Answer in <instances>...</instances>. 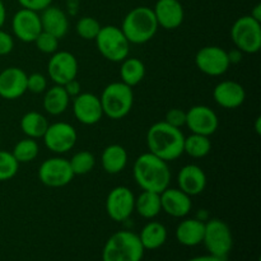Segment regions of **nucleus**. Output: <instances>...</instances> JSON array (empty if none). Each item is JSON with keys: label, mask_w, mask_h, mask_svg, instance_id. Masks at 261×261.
I'll use <instances>...</instances> for the list:
<instances>
[{"label": "nucleus", "mask_w": 261, "mask_h": 261, "mask_svg": "<svg viewBox=\"0 0 261 261\" xmlns=\"http://www.w3.org/2000/svg\"><path fill=\"white\" fill-rule=\"evenodd\" d=\"M231 37L237 50L245 54H256L261 48V22L251 15H242L231 28Z\"/></svg>", "instance_id": "6e6552de"}, {"label": "nucleus", "mask_w": 261, "mask_h": 261, "mask_svg": "<svg viewBox=\"0 0 261 261\" xmlns=\"http://www.w3.org/2000/svg\"><path fill=\"white\" fill-rule=\"evenodd\" d=\"M38 178L48 188H63L71 182L74 173L69 160L63 157H53L41 163L38 168Z\"/></svg>", "instance_id": "1a4fd4ad"}, {"label": "nucleus", "mask_w": 261, "mask_h": 261, "mask_svg": "<svg viewBox=\"0 0 261 261\" xmlns=\"http://www.w3.org/2000/svg\"><path fill=\"white\" fill-rule=\"evenodd\" d=\"M14 48V40L8 32L0 28V56L10 54Z\"/></svg>", "instance_id": "4c0bfd02"}, {"label": "nucleus", "mask_w": 261, "mask_h": 261, "mask_svg": "<svg viewBox=\"0 0 261 261\" xmlns=\"http://www.w3.org/2000/svg\"><path fill=\"white\" fill-rule=\"evenodd\" d=\"M41 25L43 32L55 36L56 38H63L69 31V20L65 12L60 8L48 5L43 10H41Z\"/></svg>", "instance_id": "4be33fe9"}, {"label": "nucleus", "mask_w": 261, "mask_h": 261, "mask_svg": "<svg viewBox=\"0 0 261 261\" xmlns=\"http://www.w3.org/2000/svg\"><path fill=\"white\" fill-rule=\"evenodd\" d=\"M228 58H229V61H231V64L239 63V61H241V59H242V53L236 48V50L228 53Z\"/></svg>", "instance_id": "a19ab883"}, {"label": "nucleus", "mask_w": 261, "mask_h": 261, "mask_svg": "<svg viewBox=\"0 0 261 261\" xmlns=\"http://www.w3.org/2000/svg\"><path fill=\"white\" fill-rule=\"evenodd\" d=\"M185 261H223L216 256H212V255H203V256H195L191 257V259L185 260Z\"/></svg>", "instance_id": "79ce46f5"}, {"label": "nucleus", "mask_w": 261, "mask_h": 261, "mask_svg": "<svg viewBox=\"0 0 261 261\" xmlns=\"http://www.w3.org/2000/svg\"><path fill=\"white\" fill-rule=\"evenodd\" d=\"M135 211L144 219L155 218L162 212L160 194L143 190V193L135 198Z\"/></svg>", "instance_id": "cd10ccee"}, {"label": "nucleus", "mask_w": 261, "mask_h": 261, "mask_svg": "<svg viewBox=\"0 0 261 261\" xmlns=\"http://www.w3.org/2000/svg\"><path fill=\"white\" fill-rule=\"evenodd\" d=\"M73 114L83 125H96L103 116L99 97L93 93H79L73 98Z\"/></svg>", "instance_id": "dca6fc26"}, {"label": "nucleus", "mask_w": 261, "mask_h": 261, "mask_svg": "<svg viewBox=\"0 0 261 261\" xmlns=\"http://www.w3.org/2000/svg\"><path fill=\"white\" fill-rule=\"evenodd\" d=\"M5 19H7V9H5V5L3 3V0H0V28L4 25Z\"/></svg>", "instance_id": "37998d69"}, {"label": "nucleus", "mask_w": 261, "mask_h": 261, "mask_svg": "<svg viewBox=\"0 0 261 261\" xmlns=\"http://www.w3.org/2000/svg\"><path fill=\"white\" fill-rule=\"evenodd\" d=\"M135 211V196L126 186H116L106 199V212L115 222H124Z\"/></svg>", "instance_id": "ddd939ff"}, {"label": "nucleus", "mask_w": 261, "mask_h": 261, "mask_svg": "<svg viewBox=\"0 0 261 261\" xmlns=\"http://www.w3.org/2000/svg\"><path fill=\"white\" fill-rule=\"evenodd\" d=\"M63 87L65 88L66 93L69 94V97H70V98H74V97L78 96L79 93H82V92H81V83L76 81V78L73 79V81L68 82L66 84H64Z\"/></svg>", "instance_id": "ea45409f"}, {"label": "nucleus", "mask_w": 261, "mask_h": 261, "mask_svg": "<svg viewBox=\"0 0 261 261\" xmlns=\"http://www.w3.org/2000/svg\"><path fill=\"white\" fill-rule=\"evenodd\" d=\"M158 27L165 30H176L185 18V10L178 0H158L153 8Z\"/></svg>", "instance_id": "a211bd4d"}, {"label": "nucleus", "mask_w": 261, "mask_h": 261, "mask_svg": "<svg viewBox=\"0 0 261 261\" xmlns=\"http://www.w3.org/2000/svg\"><path fill=\"white\" fill-rule=\"evenodd\" d=\"M47 89V78L41 73H32L27 75V91L40 94Z\"/></svg>", "instance_id": "c9c22d12"}, {"label": "nucleus", "mask_w": 261, "mask_h": 261, "mask_svg": "<svg viewBox=\"0 0 261 261\" xmlns=\"http://www.w3.org/2000/svg\"><path fill=\"white\" fill-rule=\"evenodd\" d=\"M99 101L103 115L111 120H121L132 111L134 93L132 87L127 84L122 82H112L105 87Z\"/></svg>", "instance_id": "39448f33"}, {"label": "nucleus", "mask_w": 261, "mask_h": 261, "mask_svg": "<svg viewBox=\"0 0 261 261\" xmlns=\"http://www.w3.org/2000/svg\"><path fill=\"white\" fill-rule=\"evenodd\" d=\"M42 139L48 150L56 154H63L75 147L78 133L73 125L59 121L48 125Z\"/></svg>", "instance_id": "9b49d317"}, {"label": "nucleus", "mask_w": 261, "mask_h": 261, "mask_svg": "<svg viewBox=\"0 0 261 261\" xmlns=\"http://www.w3.org/2000/svg\"><path fill=\"white\" fill-rule=\"evenodd\" d=\"M133 176L142 190L161 194L170 186L171 171L168 162L153 153H143L135 160Z\"/></svg>", "instance_id": "f257e3e1"}, {"label": "nucleus", "mask_w": 261, "mask_h": 261, "mask_svg": "<svg viewBox=\"0 0 261 261\" xmlns=\"http://www.w3.org/2000/svg\"><path fill=\"white\" fill-rule=\"evenodd\" d=\"M163 121L167 122L168 125L173 127L181 129L186 124V111L181 109H171L166 112V116Z\"/></svg>", "instance_id": "e433bc0d"}, {"label": "nucleus", "mask_w": 261, "mask_h": 261, "mask_svg": "<svg viewBox=\"0 0 261 261\" xmlns=\"http://www.w3.org/2000/svg\"><path fill=\"white\" fill-rule=\"evenodd\" d=\"M212 149V143L209 137L200 134H194L185 137L184 140V153L191 158H204L209 154Z\"/></svg>", "instance_id": "c756f323"}, {"label": "nucleus", "mask_w": 261, "mask_h": 261, "mask_svg": "<svg viewBox=\"0 0 261 261\" xmlns=\"http://www.w3.org/2000/svg\"><path fill=\"white\" fill-rule=\"evenodd\" d=\"M195 65L209 76H221L229 69L228 53L219 46H204L196 53Z\"/></svg>", "instance_id": "9d476101"}, {"label": "nucleus", "mask_w": 261, "mask_h": 261, "mask_svg": "<svg viewBox=\"0 0 261 261\" xmlns=\"http://www.w3.org/2000/svg\"><path fill=\"white\" fill-rule=\"evenodd\" d=\"M144 251L137 233L119 231L110 236L105 244L102 261H142Z\"/></svg>", "instance_id": "20e7f679"}, {"label": "nucleus", "mask_w": 261, "mask_h": 261, "mask_svg": "<svg viewBox=\"0 0 261 261\" xmlns=\"http://www.w3.org/2000/svg\"><path fill=\"white\" fill-rule=\"evenodd\" d=\"M38 152H40L38 143L31 138H24L14 145L12 154L20 165V163L32 162L38 155Z\"/></svg>", "instance_id": "7c9ffc66"}, {"label": "nucleus", "mask_w": 261, "mask_h": 261, "mask_svg": "<svg viewBox=\"0 0 261 261\" xmlns=\"http://www.w3.org/2000/svg\"><path fill=\"white\" fill-rule=\"evenodd\" d=\"M177 185L189 196L199 195L206 188L205 172L196 165L184 166L177 175Z\"/></svg>", "instance_id": "412c9836"}, {"label": "nucleus", "mask_w": 261, "mask_h": 261, "mask_svg": "<svg viewBox=\"0 0 261 261\" xmlns=\"http://www.w3.org/2000/svg\"><path fill=\"white\" fill-rule=\"evenodd\" d=\"M12 30L15 37L22 42H35L37 36L42 32V25H41V18L38 12L25 9V8L18 10L13 15Z\"/></svg>", "instance_id": "4468645a"}, {"label": "nucleus", "mask_w": 261, "mask_h": 261, "mask_svg": "<svg viewBox=\"0 0 261 261\" xmlns=\"http://www.w3.org/2000/svg\"><path fill=\"white\" fill-rule=\"evenodd\" d=\"M94 41L101 55L109 61L121 63L129 56L130 42L122 33L121 28L116 25L109 24L101 27Z\"/></svg>", "instance_id": "0eeeda50"}, {"label": "nucleus", "mask_w": 261, "mask_h": 261, "mask_svg": "<svg viewBox=\"0 0 261 261\" xmlns=\"http://www.w3.org/2000/svg\"><path fill=\"white\" fill-rule=\"evenodd\" d=\"M19 170V163L12 152L0 150V181H8L14 177Z\"/></svg>", "instance_id": "473e14b6"}, {"label": "nucleus", "mask_w": 261, "mask_h": 261, "mask_svg": "<svg viewBox=\"0 0 261 261\" xmlns=\"http://www.w3.org/2000/svg\"><path fill=\"white\" fill-rule=\"evenodd\" d=\"M213 98L218 106L233 110L244 105L246 99V91L239 82L223 81L214 87Z\"/></svg>", "instance_id": "6ab92c4d"}, {"label": "nucleus", "mask_w": 261, "mask_h": 261, "mask_svg": "<svg viewBox=\"0 0 261 261\" xmlns=\"http://www.w3.org/2000/svg\"><path fill=\"white\" fill-rule=\"evenodd\" d=\"M186 126L194 134L211 137L219 126V119L216 112L208 106L196 105L186 111Z\"/></svg>", "instance_id": "2eb2a0df"}, {"label": "nucleus", "mask_w": 261, "mask_h": 261, "mask_svg": "<svg viewBox=\"0 0 261 261\" xmlns=\"http://www.w3.org/2000/svg\"><path fill=\"white\" fill-rule=\"evenodd\" d=\"M102 168L110 175L120 173L127 165V152L122 145L111 144L106 147L101 155Z\"/></svg>", "instance_id": "393cba45"}, {"label": "nucleus", "mask_w": 261, "mask_h": 261, "mask_svg": "<svg viewBox=\"0 0 261 261\" xmlns=\"http://www.w3.org/2000/svg\"><path fill=\"white\" fill-rule=\"evenodd\" d=\"M209 255L218 259H226L233 247V236L231 228L224 221L218 218H212L205 222L203 242Z\"/></svg>", "instance_id": "423d86ee"}, {"label": "nucleus", "mask_w": 261, "mask_h": 261, "mask_svg": "<svg viewBox=\"0 0 261 261\" xmlns=\"http://www.w3.org/2000/svg\"><path fill=\"white\" fill-rule=\"evenodd\" d=\"M205 222L198 218H188L180 222L175 232L178 244L186 247L198 246L203 242Z\"/></svg>", "instance_id": "5701e85b"}, {"label": "nucleus", "mask_w": 261, "mask_h": 261, "mask_svg": "<svg viewBox=\"0 0 261 261\" xmlns=\"http://www.w3.org/2000/svg\"><path fill=\"white\" fill-rule=\"evenodd\" d=\"M121 31L130 43L143 45L152 40L158 31V23L152 8L137 7L125 15Z\"/></svg>", "instance_id": "7ed1b4c3"}, {"label": "nucleus", "mask_w": 261, "mask_h": 261, "mask_svg": "<svg viewBox=\"0 0 261 261\" xmlns=\"http://www.w3.org/2000/svg\"><path fill=\"white\" fill-rule=\"evenodd\" d=\"M48 121L42 114L37 111H30L23 115L20 120V129L23 134L31 139H40L45 135L48 127Z\"/></svg>", "instance_id": "bb28decb"}, {"label": "nucleus", "mask_w": 261, "mask_h": 261, "mask_svg": "<svg viewBox=\"0 0 261 261\" xmlns=\"http://www.w3.org/2000/svg\"><path fill=\"white\" fill-rule=\"evenodd\" d=\"M162 211L173 218H184L190 213L193 208L191 196L180 189H171L168 186L160 194Z\"/></svg>", "instance_id": "aec40b11"}, {"label": "nucleus", "mask_w": 261, "mask_h": 261, "mask_svg": "<svg viewBox=\"0 0 261 261\" xmlns=\"http://www.w3.org/2000/svg\"><path fill=\"white\" fill-rule=\"evenodd\" d=\"M260 124H261V117L260 116H257L256 117V122H255V130H256V133L257 134H261V126H260Z\"/></svg>", "instance_id": "a18cd8bd"}, {"label": "nucleus", "mask_w": 261, "mask_h": 261, "mask_svg": "<svg viewBox=\"0 0 261 261\" xmlns=\"http://www.w3.org/2000/svg\"><path fill=\"white\" fill-rule=\"evenodd\" d=\"M120 76L122 83L127 84L129 87L138 86L145 76V65L143 61L137 58H129L121 61L120 66Z\"/></svg>", "instance_id": "c85d7f7f"}, {"label": "nucleus", "mask_w": 261, "mask_h": 261, "mask_svg": "<svg viewBox=\"0 0 261 261\" xmlns=\"http://www.w3.org/2000/svg\"><path fill=\"white\" fill-rule=\"evenodd\" d=\"M36 46H37L38 50L42 54H48V55H53L54 53L58 51L59 47V38H56L55 36L50 35L47 32H41L37 36V38L35 40Z\"/></svg>", "instance_id": "f704fd0d"}, {"label": "nucleus", "mask_w": 261, "mask_h": 261, "mask_svg": "<svg viewBox=\"0 0 261 261\" xmlns=\"http://www.w3.org/2000/svg\"><path fill=\"white\" fill-rule=\"evenodd\" d=\"M69 163H70L74 176H83L93 170L94 166H96V158L88 150H81V152H76L69 160Z\"/></svg>", "instance_id": "2f4dec72"}, {"label": "nucleus", "mask_w": 261, "mask_h": 261, "mask_svg": "<svg viewBox=\"0 0 261 261\" xmlns=\"http://www.w3.org/2000/svg\"><path fill=\"white\" fill-rule=\"evenodd\" d=\"M43 93H45V96H43L42 99V106L43 110L48 115L59 116V115L64 114L66 111L71 98L66 93L65 88L63 86L55 84L51 88L46 89Z\"/></svg>", "instance_id": "b1692460"}, {"label": "nucleus", "mask_w": 261, "mask_h": 261, "mask_svg": "<svg viewBox=\"0 0 261 261\" xmlns=\"http://www.w3.org/2000/svg\"><path fill=\"white\" fill-rule=\"evenodd\" d=\"M102 25L98 20L93 17H83L78 20L75 25L76 33L81 36L83 40L92 41L97 37L98 32L101 31Z\"/></svg>", "instance_id": "72a5a7b5"}, {"label": "nucleus", "mask_w": 261, "mask_h": 261, "mask_svg": "<svg viewBox=\"0 0 261 261\" xmlns=\"http://www.w3.org/2000/svg\"><path fill=\"white\" fill-rule=\"evenodd\" d=\"M185 135L180 129L158 121L149 127L147 133V145L149 152L166 162H171L184 154Z\"/></svg>", "instance_id": "f03ea898"}, {"label": "nucleus", "mask_w": 261, "mask_h": 261, "mask_svg": "<svg viewBox=\"0 0 261 261\" xmlns=\"http://www.w3.org/2000/svg\"><path fill=\"white\" fill-rule=\"evenodd\" d=\"M19 5L25 9L35 10V12H41L48 5H51L53 0H18Z\"/></svg>", "instance_id": "58836bf2"}, {"label": "nucleus", "mask_w": 261, "mask_h": 261, "mask_svg": "<svg viewBox=\"0 0 261 261\" xmlns=\"http://www.w3.org/2000/svg\"><path fill=\"white\" fill-rule=\"evenodd\" d=\"M27 92V74L23 69L9 66L0 73V97L17 99Z\"/></svg>", "instance_id": "f3484780"}, {"label": "nucleus", "mask_w": 261, "mask_h": 261, "mask_svg": "<svg viewBox=\"0 0 261 261\" xmlns=\"http://www.w3.org/2000/svg\"><path fill=\"white\" fill-rule=\"evenodd\" d=\"M78 61L69 51H56L47 63V73L51 81L59 86H64L78 75Z\"/></svg>", "instance_id": "f8f14e48"}, {"label": "nucleus", "mask_w": 261, "mask_h": 261, "mask_svg": "<svg viewBox=\"0 0 261 261\" xmlns=\"http://www.w3.org/2000/svg\"><path fill=\"white\" fill-rule=\"evenodd\" d=\"M251 15L254 19H256L257 22H261V4H256L254 7V9L251 10Z\"/></svg>", "instance_id": "c03bdc74"}, {"label": "nucleus", "mask_w": 261, "mask_h": 261, "mask_svg": "<svg viewBox=\"0 0 261 261\" xmlns=\"http://www.w3.org/2000/svg\"><path fill=\"white\" fill-rule=\"evenodd\" d=\"M138 236L144 250H157L167 241V228L160 222H148Z\"/></svg>", "instance_id": "a878e982"}]
</instances>
